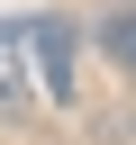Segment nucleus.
<instances>
[{"instance_id":"nucleus-1","label":"nucleus","mask_w":136,"mask_h":145,"mask_svg":"<svg viewBox=\"0 0 136 145\" xmlns=\"http://www.w3.org/2000/svg\"><path fill=\"white\" fill-rule=\"evenodd\" d=\"M27 54H36V91L54 109H73V27L63 18H36L27 27Z\"/></svg>"},{"instance_id":"nucleus-2","label":"nucleus","mask_w":136,"mask_h":145,"mask_svg":"<svg viewBox=\"0 0 136 145\" xmlns=\"http://www.w3.org/2000/svg\"><path fill=\"white\" fill-rule=\"evenodd\" d=\"M27 27H0V118H27L36 109V91H27Z\"/></svg>"},{"instance_id":"nucleus-3","label":"nucleus","mask_w":136,"mask_h":145,"mask_svg":"<svg viewBox=\"0 0 136 145\" xmlns=\"http://www.w3.org/2000/svg\"><path fill=\"white\" fill-rule=\"evenodd\" d=\"M100 45H109V63H118V72L136 82V9H118V18L100 27Z\"/></svg>"}]
</instances>
